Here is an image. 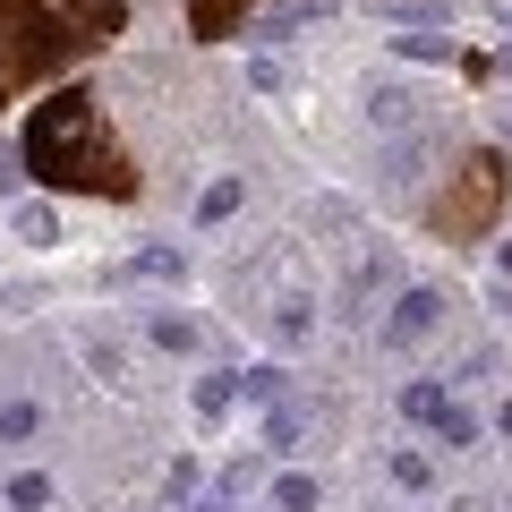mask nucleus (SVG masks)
Returning a JSON list of instances; mask_svg holds the SVG:
<instances>
[{"instance_id": "a211bd4d", "label": "nucleus", "mask_w": 512, "mask_h": 512, "mask_svg": "<svg viewBox=\"0 0 512 512\" xmlns=\"http://www.w3.org/2000/svg\"><path fill=\"white\" fill-rule=\"evenodd\" d=\"M393 487L419 495V487H427V461H419V453H393Z\"/></svg>"}, {"instance_id": "aec40b11", "label": "nucleus", "mask_w": 512, "mask_h": 512, "mask_svg": "<svg viewBox=\"0 0 512 512\" xmlns=\"http://www.w3.org/2000/svg\"><path fill=\"white\" fill-rule=\"evenodd\" d=\"M504 274H512V239H504Z\"/></svg>"}, {"instance_id": "2eb2a0df", "label": "nucleus", "mask_w": 512, "mask_h": 512, "mask_svg": "<svg viewBox=\"0 0 512 512\" xmlns=\"http://www.w3.org/2000/svg\"><path fill=\"white\" fill-rule=\"evenodd\" d=\"M9 504H18V512H43V504H52V478H43V470L9 478Z\"/></svg>"}, {"instance_id": "6ab92c4d", "label": "nucleus", "mask_w": 512, "mask_h": 512, "mask_svg": "<svg viewBox=\"0 0 512 512\" xmlns=\"http://www.w3.org/2000/svg\"><path fill=\"white\" fill-rule=\"evenodd\" d=\"M495 427H504V436H512V402H504V410H495Z\"/></svg>"}, {"instance_id": "f03ea898", "label": "nucleus", "mask_w": 512, "mask_h": 512, "mask_svg": "<svg viewBox=\"0 0 512 512\" xmlns=\"http://www.w3.org/2000/svg\"><path fill=\"white\" fill-rule=\"evenodd\" d=\"M69 60H77V35L52 0H0V111L18 94L52 86Z\"/></svg>"}, {"instance_id": "4468645a", "label": "nucleus", "mask_w": 512, "mask_h": 512, "mask_svg": "<svg viewBox=\"0 0 512 512\" xmlns=\"http://www.w3.org/2000/svg\"><path fill=\"white\" fill-rule=\"evenodd\" d=\"M436 410H444V384H410V393H402V419L410 427H427Z\"/></svg>"}, {"instance_id": "7ed1b4c3", "label": "nucleus", "mask_w": 512, "mask_h": 512, "mask_svg": "<svg viewBox=\"0 0 512 512\" xmlns=\"http://www.w3.org/2000/svg\"><path fill=\"white\" fill-rule=\"evenodd\" d=\"M504 205H512V163L495 146H470L444 171L436 205H427V231H436L444 248H470V239H487L495 222H504Z\"/></svg>"}, {"instance_id": "f257e3e1", "label": "nucleus", "mask_w": 512, "mask_h": 512, "mask_svg": "<svg viewBox=\"0 0 512 512\" xmlns=\"http://www.w3.org/2000/svg\"><path fill=\"white\" fill-rule=\"evenodd\" d=\"M18 154L26 171H35L43 188H60V197H94V205H137V154L120 146V128L103 120V94L94 86H52L35 94V111H26L18 128Z\"/></svg>"}, {"instance_id": "f8f14e48", "label": "nucleus", "mask_w": 512, "mask_h": 512, "mask_svg": "<svg viewBox=\"0 0 512 512\" xmlns=\"http://www.w3.org/2000/svg\"><path fill=\"white\" fill-rule=\"evenodd\" d=\"M231 214H239V180H214L197 197V222H231Z\"/></svg>"}, {"instance_id": "1a4fd4ad", "label": "nucleus", "mask_w": 512, "mask_h": 512, "mask_svg": "<svg viewBox=\"0 0 512 512\" xmlns=\"http://www.w3.org/2000/svg\"><path fill=\"white\" fill-rule=\"evenodd\" d=\"M274 512H316V478L308 470H282L274 478Z\"/></svg>"}, {"instance_id": "dca6fc26", "label": "nucleus", "mask_w": 512, "mask_h": 512, "mask_svg": "<svg viewBox=\"0 0 512 512\" xmlns=\"http://www.w3.org/2000/svg\"><path fill=\"white\" fill-rule=\"evenodd\" d=\"M154 350H197V325H188V316H154Z\"/></svg>"}, {"instance_id": "20e7f679", "label": "nucleus", "mask_w": 512, "mask_h": 512, "mask_svg": "<svg viewBox=\"0 0 512 512\" xmlns=\"http://www.w3.org/2000/svg\"><path fill=\"white\" fill-rule=\"evenodd\" d=\"M436 325H444V291H427V282H419V291H402V299H393V316H384V350H419Z\"/></svg>"}, {"instance_id": "f3484780", "label": "nucleus", "mask_w": 512, "mask_h": 512, "mask_svg": "<svg viewBox=\"0 0 512 512\" xmlns=\"http://www.w3.org/2000/svg\"><path fill=\"white\" fill-rule=\"evenodd\" d=\"M35 427H43V410H35V402H9V410H0V444L35 436Z\"/></svg>"}, {"instance_id": "9b49d317", "label": "nucleus", "mask_w": 512, "mask_h": 512, "mask_svg": "<svg viewBox=\"0 0 512 512\" xmlns=\"http://www.w3.org/2000/svg\"><path fill=\"white\" fill-rule=\"evenodd\" d=\"M128 274H137V282H180L188 265H180V248H146L137 265H128Z\"/></svg>"}, {"instance_id": "6e6552de", "label": "nucleus", "mask_w": 512, "mask_h": 512, "mask_svg": "<svg viewBox=\"0 0 512 512\" xmlns=\"http://www.w3.org/2000/svg\"><path fill=\"white\" fill-rule=\"evenodd\" d=\"M265 453H299V410L291 402H265Z\"/></svg>"}, {"instance_id": "39448f33", "label": "nucleus", "mask_w": 512, "mask_h": 512, "mask_svg": "<svg viewBox=\"0 0 512 512\" xmlns=\"http://www.w3.org/2000/svg\"><path fill=\"white\" fill-rule=\"evenodd\" d=\"M248 26V0H188V35L197 43H231Z\"/></svg>"}, {"instance_id": "ddd939ff", "label": "nucleus", "mask_w": 512, "mask_h": 512, "mask_svg": "<svg viewBox=\"0 0 512 512\" xmlns=\"http://www.w3.org/2000/svg\"><path fill=\"white\" fill-rule=\"evenodd\" d=\"M231 410V367H214V376L197 384V419H222Z\"/></svg>"}, {"instance_id": "9d476101", "label": "nucleus", "mask_w": 512, "mask_h": 512, "mask_svg": "<svg viewBox=\"0 0 512 512\" xmlns=\"http://www.w3.org/2000/svg\"><path fill=\"white\" fill-rule=\"evenodd\" d=\"M18 239H26V248H60V222H52V205H18Z\"/></svg>"}, {"instance_id": "423d86ee", "label": "nucleus", "mask_w": 512, "mask_h": 512, "mask_svg": "<svg viewBox=\"0 0 512 512\" xmlns=\"http://www.w3.org/2000/svg\"><path fill=\"white\" fill-rule=\"evenodd\" d=\"M282 384H291V367H282V359L231 367V402H282Z\"/></svg>"}, {"instance_id": "412c9836", "label": "nucleus", "mask_w": 512, "mask_h": 512, "mask_svg": "<svg viewBox=\"0 0 512 512\" xmlns=\"http://www.w3.org/2000/svg\"><path fill=\"white\" fill-rule=\"evenodd\" d=\"M197 512H222V495H214V504H197Z\"/></svg>"}, {"instance_id": "0eeeda50", "label": "nucleus", "mask_w": 512, "mask_h": 512, "mask_svg": "<svg viewBox=\"0 0 512 512\" xmlns=\"http://www.w3.org/2000/svg\"><path fill=\"white\" fill-rule=\"evenodd\" d=\"M427 427H436V444H444V453H461V444H478V419H470V410L453 402V393H444V410H436Z\"/></svg>"}]
</instances>
